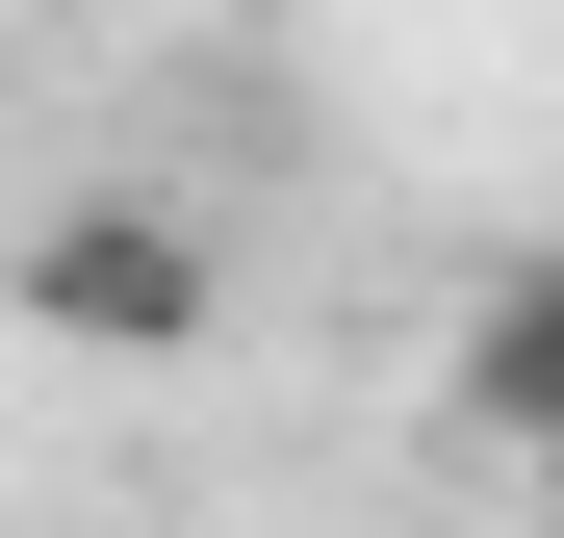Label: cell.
Segmentation results:
<instances>
[{
  "mask_svg": "<svg viewBox=\"0 0 564 538\" xmlns=\"http://www.w3.org/2000/svg\"><path fill=\"white\" fill-rule=\"evenodd\" d=\"M26 333L180 359V333H206V231H180V206H52V231H26Z\"/></svg>",
  "mask_w": 564,
  "mask_h": 538,
  "instance_id": "obj_1",
  "label": "cell"
},
{
  "mask_svg": "<svg viewBox=\"0 0 564 538\" xmlns=\"http://www.w3.org/2000/svg\"><path fill=\"white\" fill-rule=\"evenodd\" d=\"M462 410H488V436H564V256H513V283L462 308Z\"/></svg>",
  "mask_w": 564,
  "mask_h": 538,
  "instance_id": "obj_2",
  "label": "cell"
}]
</instances>
